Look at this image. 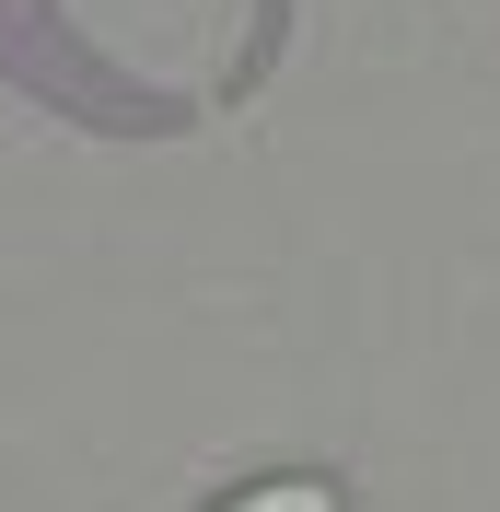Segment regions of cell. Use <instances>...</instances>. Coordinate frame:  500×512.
<instances>
[{"label": "cell", "mask_w": 500, "mask_h": 512, "mask_svg": "<svg viewBox=\"0 0 500 512\" xmlns=\"http://www.w3.org/2000/svg\"><path fill=\"white\" fill-rule=\"evenodd\" d=\"M221 512H338V489L326 478H256V489H233Z\"/></svg>", "instance_id": "6da1fadb"}]
</instances>
